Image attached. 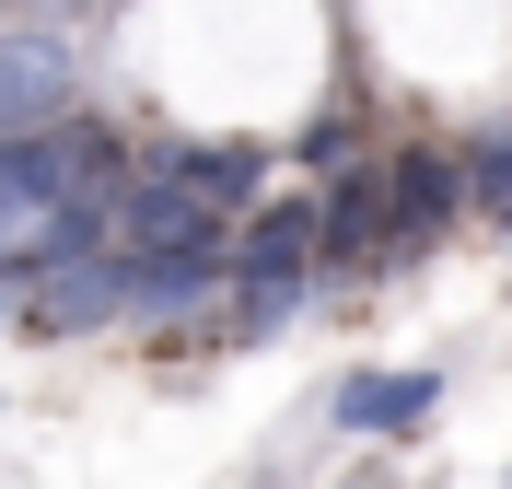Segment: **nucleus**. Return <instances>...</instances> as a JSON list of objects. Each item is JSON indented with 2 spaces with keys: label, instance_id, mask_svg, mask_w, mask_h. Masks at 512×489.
<instances>
[{
  "label": "nucleus",
  "instance_id": "f257e3e1",
  "mask_svg": "<svg viewBox=\"0 0 512 489\" xmlns=\"http://www.w3.org/2000/svg\"><path fill=\"white\" fill-rule=\"evenodd\" d=\"M128 163L105 129H82V117H35V129H0V257L24 245L59 198H105Z\"/></svg>",
  "mask_w": 512,
  "mask_h": 489
},
{
  "label": "nucleus",
  "instance_id": "f03ea898",
  "mask_svg": "<svg viewBox=\"0 0 512 489\" xmlns=\"http://www.w3.org/2000/svg\"><path fill=\"white\" fill-rule=\"evenodd\" d=\"M35 338H94V326H128V245H82L24 292Z\"/></svg>",
  "mask_w": 512,
  "mask_h": 489
},
{
  "label": "nucleus",
  "instance_id": "7ed1b4c3",
  "mask_svg": "<svg viewBox=\"0 0 512 489\" xmlns=\"http://www.w3.org/2000/svg\"><path fill=\"white\" fill-rule=\"evenodd\" d=\"M105 222H117L128 257H163V245H222V210H210L187 175H163V163H140V175H117V187H105Z\"/></svg>",
  "mask_w": 512,
  "mask_h": 489
},
{
  "label": "nucleus",
  "instance_id": "20e7f679",
  "mask_svg": "<svg viewBox=\"0 0 512 489\" xmlns=\"http://www.w3.org/2000/svg\"><path fill=\"white\" fill-rule=\"evenodd\" d=\"M70 35H0V129H35V117H70Z\"/></svg>",
  "mask_w": 512,
  "mask_h": 489
},
{
  "label": "nucleus",
  "instance_id": "39448f33",
  "mask_svg": "<svg viewBox=\"0 0 512 489\" xmlns=\"http://www.w3.org/2000/svg\"><path fill=\"white\" fill-rule=\"evenodd\" d=\"M431 408H443V373H350V385L326 396V420H338V431H373V443L431 431Z\"/></svg>",
  "mask_w": 512,
  "mask_h": 489
},
{
  "label": "nucleus",
  "instance_id": "423d86ee",
  "mask_svg": "<svg viewBox=\"0 0 512 489\" xmlns=\"http://www.w3.org/2000/svg\"><path fill=\"white\" fill-rule=\"evenodd\" d=\"M454 210H466V175L443 152H396L384 163V245H431Z\"/></svg>",
  "mask_w": 512,
  "mask_h": 489
},
{
  "label": "nucleus",
  "instance_id": "0eeeda50",
  "mask_svg": "<svg viewBox=\"0 0 512 489\" xmlns=\"http://www.w3.org/2000/svg\"><path fill=\"white\" fill-rule=\"evenodd\" d=\"M373 245H384V163H361V175H338L315 198V268H350Z\"/></svg>",
  "mask_w": 512,
  "mask_h": 489
},
{
  "label": "nucleus",
  "instance_id": "6e6552de",
  "mask_svg": "<svg viewBox=\"0 0 512 489\" xmlns=\"http://www.w3.org/2000/svg\"><path fill=\"white\" fill-rule=\"evenodd\" d=\"M152 163H163V175H187L210 210H233V198L268 187V152H256V140H175V152H152Z\"/></svg>",
  "mask_w": 512,
  "mask_h": 489
},
{
  "label": "nucleus",
  "instance_id": "1a4fd4ad",
  "mask_svg": "<svg viewBox=\"0 0 512 489\" xmlns=\"http://www.w3.org/2000/svg\"><path fill=\"white\" fill-rule=\"evenodd\" d=\"M233 268H315V198H268L233 233Z\"/></svg>",
  "mask_w": 512,
  "mask_h": 489
},
{
  "label": "nucleus",
  "instance_id": "9d476101",
  "mask_svg": "<svg viewBox=\"0 0 512 489\" xmlns=\"http://www.w3.org/2000/svg\"><path fill=\"white\" fill-rule=\"evenodd\" d=\"M303 280L315 268H233V338H280L303 315Z\"/></svg>",
  "mask_w": 512,
  "mask_h": 489
},
{
  "label": "nucleus",
  "instance_id": "9b49d317",
  "mask_svg": "<svg viewBox=\"0 0 512 489\" xmlns=\"http://www.w3.org/2000/svg\"><path fill=\"white\" fill-rule=\"evenodd\" d=\"M466 198H478L489 222H512V140H489V152L466 163Z\"/></svg>",
  "mask_w": 512,
  "mask_h": 489
}]
</instances>
